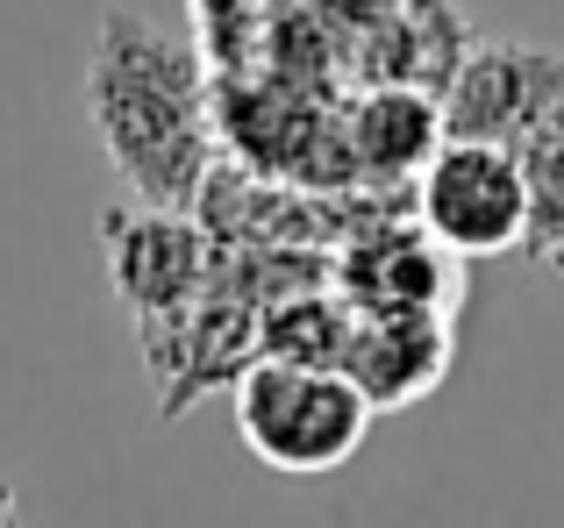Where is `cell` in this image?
Here are the masks:
<instances>
[{"mask_svg":"<svg viewBox=\"0 0 564 528\" xmlns=\"http://www.w3.org/2000/svg\"><path fill=\"white\" fill-rule=\"evenodd\" d=\"M86 122L137 200L193 208L215 172V94L200 43L172 36L122 0L100 8L86 57Z\"/></svg>","mask_w":564,"mask_h":528,"instance_id":"6da1fadb","label":"cell"},{"mask_svg":"<svg viewBox=\"0 0 564 528\" xmlns=\"http://www.w3.org/2000/svg\"><path fill=\"white\" fill-rule=\"evenodd\" d=\"M236 436L243 450L279 479H322L336 464L358 458L365 429H372V400L344 364H307V358H258L229 378Z\"/></svg>","mask_w":564,"mask_h":528,"instance_id":"7a4b0ae2","label":"cell"},{"mask_svg":"<svg viewBox=\"0 0 564 528\" xmlns=\"http://www.w3.org/2000/svg\"><path fill=\"white\" fill-rule=\"evenodd\" d=\"M414 222L457 257H500L529 237V179L508 143L443 136L414 172Z\"/></svg>","mask_w":564,"mask_h":528,"instance_id":"3957f363","label":"cell"},{"mask_svg":"<svg viewBox=\"0 0 564 528\" xmlns=\"http://www.w3.org/2000/svg\"><path fill=\"white\" fill-rule=\"evenodd\" d=\"M443 136H486V143H522L551 114H564V51L514 36H471L443 86Z\"/></svg>","mask_w":564,"mask_h":528,"instance_id":"277c9868","label":"cell"},{"mask_svg":"<svg viewBox=\"0 0 564 528\" xmlns=\"http://www.w3.org/2000/svg\"><path fill=\"white\" fill-rule=\"evenodd\" d=\"M100 243H108V278L115 300L137 315V329H165L207 293V229L193 208H108L100 215Z\"/></svg>","mask_w":564,"mask_h":528,"instance_id":"5b68a950","label":"cell"},{"mask_svg":"<svg viewBox=\"0 0 564 528\" xmlns=\"http://www.w3.org/2000/svg\"><path fill=\"white\" fill-rule=\"evenodd\" d=\"M457 251H443L422 222H358L329 257V286L350 300V315H408V307H443L457 315L465 272Z\"/></svg>","mask_w":564,"mask_h":528,"instance_id":"8992f818","label":"cell"},{"mask_svg":"<svg viewBox=\"0 0 564 528\" xmlns=\"http://www.w3.org/2000/svg\"><path fill=\"white\" fill-rule=\"evenodd\" d=\"M457 358V315L443 307H408V315H358L344 343V372L372 400V415H400V407L429 400L451 378Z\"/></svg>","mask_w":564,"mask_h":528,"instance_id":"52a82bcc","label":"cell"},{"mask_svg":"<svg viewBox=\"0 0 564 528\" xmlns=\"http://www.w3.org/2000/svg\"><path fill=\"white\" fill-rule=\"evenodd\" d=\"M443 143V100L429 86L365 79V94L344 108V172L350 186H414V172Z\"/></svg>","mask_w":564,"mask_h":528,"instance_id":"ba28073f","label":"cell"},{"mask_svg":"<svg viewBox=\"0 0 564 528\" xmlns=\"http://www.w3.org/2000/svg\"><path fill=\"white\" fill-rule=\"evenodd\" d=\"M465 51H471V29H465V14H457L451 0H400L372 36H358L344 57L365 72V79H393V86H429V94H443Z\"/></svg>","mask_w":564,"mask_h":528,"instance_id":"9c48e42d","label":"cell"},{"mask_svg":"<svg viewBox=\"0 0 564 528\" xmlns=\"http://www.w3.org/2000/svg\"><path fill=\"white\" fill-rule=\"evenodd\" d=\"M393 8H400V0H307L315 29H322V36H336L344 51H350L358 36H372V29H379Z\"/></svg>","mask_w":564,"mask_h":528,"instance_id":"30bf717a","label":"cell"},{"mask_svg":"<svg viewBox=\"0 0 564 528\" xmlns=\"http://www.w3.org/2000/svg\"><path fill=\"white\" fill-rule=\"evenodd\" d=\"M0 521H14V486L0 479Z\"/></svg>","mask_w":564,"mask_h":528,"instance_id":"8fae6325","label":"cell"},{"mask_svg":"<svg viewBox=\"0 0 564 528\" xmlns=\"http://www.w3.org/2000/svg\"><path fill=\"white\" fill-rule=\"evenodd\" d=\"M193 8H215V0H193ZM229 8H236V0H229Z\"/></svg>","mask_w":564,"mask_h":528,"instance_id":"7c38bea8","label":"cell"}]
</instances>
